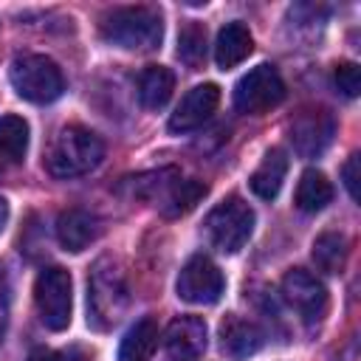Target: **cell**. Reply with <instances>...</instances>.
Here are the masks:
<instances>
[{"label":"cell","mask_w":361,"mask_h":361,"mask_svg":"<svg viewBox=\"0 0 361 361\" xmlns=\"http://www.w3.org/2000/svg\"><path fill=\"white\" fill-rule=\"evenodd\" d=\"M254 51V39H251V31L234 20V23H226L217 34V42H214V62L217 68L228 71V68H237L248 54Z\"/></svg>","instance_id":"cell-15"},{"label":"cell","mask_w":361,"mask_h":361,"mask_svg":"<svg viewBox=\"0 0 361 361\" xmlns=\"http://www.w3.org/2000/svg\"><path fill=\"white\" fill-rule=\"evenodd\" d=\"M282 296L307 327H316L327 313V288L305 268H293L282 276Z\"/></svg>","instance_id":"cell-9"},{"label":"cell","mask_w":361,"mask_h":361,"mask_svg":"<svg viewBox=\"0 0 361 361\" xmlns=\"http://www.w3.org/2000/svg\"><path fill=\"white\" fill-rule=\"evenodd\" d=\"M203 228H206L209 243L220 254H237L254 231V209L243 197L231 195L209 212Z\"/></svg>","instance_id":"cell-5"},{"label":"cell","mask_w":361,"mask_h":361,"mask_svg":"<svg viewBox=\"0 0 361 361\" xmlns=\"http://www.w3.org/2000/svg\"><path fill=\"white\" fill-rule=\"evenodd\" d=\"M0 285H3V268H0Z\"/></svg>","instance_id":"cell-29"},{"label":"cell","mask_w":361,"mask_h":361,"mask_svg":"<svg viewBox=\"0 0 361 361\" xmlns=\"http://www.w3.org/2000/svg\"><path fill=\"white\" fill-rule=\"evenodd\" d=\"M262 344H265V333L243 316H226V322L220 324V347L231 358H248Z\"/></svg>","instance_id":"cell-14"},{"label":"cell","mask_w":361,"mask_h":361,"mask_svg":"<svg viewBox=\"0 0 361 361\" xmlns=\"http://www.w3.org/2000/svg\"><path fill=\"white\" fill-rule=\"evenodd\" d=\"M330 200H333V186H330L327 175L319 169H305L299 178V186H296V206L302 212L313 214V212H322Z\"/></svg>","instance_id":"cell-22"},{"label":"cell","mask_w":361,"mask_h":361,"mask_svg":"<svg viewBox=\"0 0 361 361\" xmlns=\"http://www.w3.org/2000/svg\"><path fill=\"white\" fill-rule=\"evenodd\" d=\"M175 90V73L164 65H149L138 76V99L147 110H161Z\"/></svg>","instance_id":"cell-19"},{"label":"cell","mask_w":361,"mask_h":361,"mask_svg":"<svg viewBox=\"0 0 361 361\" xmlns=\"http://www.w3.org/2000/svg\"><path fill=\"white\" fill-rule=\"evenodd\" d=\"M285 175H288V155L282 149H268L265 158H262V164L251 172L248 186H251V192L257 197L274 200L279 195V189H282Z\"/></svg>","instance_id":"cell-16"},{"label":"cell","mask_w":361,"mask_h":361,"mask_svg":"<svg viewBox=\"0 0 361 361\" xmlns=\"http://www.w3.org/2000/svg\"><path fill=\"white\" fill-rule=\"evenodd\" d=\"M99 220L85 209H65L56 220V240L65 251H85L99 237Z\"/></svg>","instance_id":"cell-13"},{"label":"cell","mask_w":361,"mask_h":361,"mask_svg":"<svg viewBox=\"0 0 361 361\" xmlns=\"http://www.w3.org/2000/svg\"><path fill=\"white\" fill-rule=\"evenodd\" d=\"M102 37L124 51H155L164 37V23L152 6H121L102 17Z\"/></svg>","instance_id":"cell-3"},{"label":"cell","mask_w":361,"mask_h":361,"mask_svg":"<svg viewBox=\"0 0 361 361\" xmlns=\"http://www.w3.org/2000/svg\"><path fill=\"white\" fill-rule=\"evenodd\" d=\"M8 79H11V87L17 90V96L25 102H34V104H48V102L59 99L65 90V79H62L59 65L45 54L17 56L11 62Z\"/></svg>","instance_id":"cell-4"},{"label":"cell","mask_w":361,"mask_h":361,"mask_svg":"<svg viewBox=\"0 0 361 361\" xmlns=\"http://www.w3.org/2000/svg\"><path fill=\"white\" fill-rule=\"evenodd\" d=\"M178 56L192 71H197L206 59V28L200 23H186L178 34Z\"/></svg>","instance_id":"cell-23"},{"label":"cell","mask_w":361,"mask_h":361,"mask_svg":"<svg viewBox=\"0 0 361 361\" xmlns=\"http://www.w3.org/2000/svg\"><path fill=\"white\" fill-rule=\"evenodd\" d=\"M206 336L200 316H178L164 333V347L172 361H197L206 353Z\"/></svg>","instance_id":"cell-12"},{"label":"cell","mask_w":361,"mask_h":361,"mask_svg":"<svg viewBox=\"0 0 361 361\" xmlns=\"http://www.w3.org/2000/svg\"><path fill=\"white\" fill-rule=\"evenodd\" d=\"M220 104V87L206 82V85H197L192 87L180 104L175 107V113L169 116V133H189V130H197Z\"/></svg>","instance_id":"cell-11"},{"label":"cell","mask_w":361,"mask_h":361,"mask_svg":"<svg viewBox=\"0 0 361 361\" xmlns=\"http://www.w3.org/2000/svg\"><path fill=\"white\" fill-rule=\"evenodd\" d=\"M6 220H8V203L0 197V231H3V226H6Z\"/></svg>","instance_id":"cell-28"},{"label":"cell","mask_w":361,"mask_h":361,"mask_svg":"<svg viewBox=\"0 0 361 361\" xmlns=\"http://www.w3.org/2000/svg\"><path fill=\"white\" fill-rule=\"evenodd\" d=\"M28 361H87V353L82 347L68 350H51V347H34L28 353Z\"/></svg>","instance_id":"cell-25"},{"label":"cell","mask_w":361,"mask_h":361,"mask_svg":"<svg viewBox=\"0 0 361 361\" xmlns=\"http://www.w3.org/2000/svg\"><path fill=\"white\" fill-rule=\"evenodd\" d=\"M28 149V124L20 116H0V172L23 164Z\"/></svg>","instance_id":"cell-20"},{"label":"cell","mask_w":361,"mask_h":361,"mask_svg":"<svg viewBox=\"0 0 361 361\" xmlns=\"http://www.w3.org/2000/svg\"><path fill=\"white\" fill-rule=\"evenodd\" d=\"M102 158H104L102 138L82 124H68L51 138V147L45 152V166L54 178H76L96 169Z\"/></svg>","instance_id":"cell-2"},{"label":"cell","mask_w":361,"mask_h":361,"mask_svg":"<svg viewBox=\"0 0 361 361\" xmlns=\"http://www.w3.org/2000/svg\"><path fill=\"white\" fill-rule=\"evenodd\" d=\"M130 305L127 276L113 257H102L87 276V324L96 330H110L121 322Z\"/></svg>","instance_id":"cell-1"},{"label":"cell","mask_w":361,"mask_h":361,"mask_svg":"<svg viewBox=\"0 0 361 361\" xmlns=\"http://www.w3.org/2000/svg\"><path fill=\"white\" fill-rule=\"evenodd\" d=\"M6 324H8V310H6V305H3V299H0V341H3V336H6Z\"/></svg>","instance_id":"cell-27"},{"label":"cell","mask_w":361,"mask_h":361,"mask_svg":"<svg viewBox=\"0 0 361 361\" xmlns=\"http://www.w3.org/2000/svg\"><path fill=\"white\" fill-rule=\"evenodd\" d=\"M350 257V243L341 231H324L313 240V262L324 274H341Z\"/></svg>","instance_id":"cell-21"},{"label":"cell","mask_w":361,"mask_h":361,"mask_svg":"<svg viewBox=\"0 0 361 361\" xmlns=\"http://www.w3.org/2000/svg\"><path fill=\"white\" fill-rule=\"evenodd\" d=\"M175 290L189 305H214L223 296V290H226V279H223L220 268L209 257L195 254L180 268Z\"/></svg>","instance_id":"cell-8"},{"label":"cell","mask_w":361,"mask_h":361,"mask_svg":"<svg viewBox=\"0 0 361 361\" xmlns=\"http://www.w3.org/2000/svg\"><path fill=\"white\" fill-rule=\"evenodd\" d=\"M336 135V118L324 107H305L290 121V141L302 158L322 155Z\"/></svg>","instance_id":"cell-10"},{"label":"cell","mask_w":361,"mask_h":361,"mask_svg":"<svg viewBox=\"0 0 361 361\" xmlns=\"http://www.w3.org/2000/svg\"><path fill=\"white\" fill-rule=\"evenodd\" d=\"M333 79H336V87L344 93V96H358L361 90V71L355 62H338L336 71H333Z\"/></svg>","instance_id":"cell-24"},{"label":"cell","mask_w":361,"mask_h":361,"mask_svg":"<svg viewBox=\"0 0 361 361\" xmlns=\"http://www.w3.org/2000/svg\"><path fill=\"white\" fill-rule=\"evenodd\" d=\"M158 350V324L155 319H138L118 344V361H149Z\"/></svg>","instance_id":"cell-18"},{"label":"cell","mask_w":361,"mask_h":361,"mask_svg":"<svg viewBox=\"0 0 361 361\" xmlns=\"http://www.w3.org/2000/svg\"><path fill=\"white\" fill-rule=\"evenodd\" d=\"M285 99V82L274 65H257L251 68L237 85H234V107L245 116H262L282 104Z\"/></svg>","instance_id":"cell-7"},{"label":"cell","mask_w":361,"mask_h":361,"mask_svg":"<svg viewBox=\"0 0 361 361\" xmlns=\"http://www.w3.org/2000/svg\"><path fill=\"white\" fill-rule=\"evenodd\" d=\"M73 282L71 274L59 265L39 271L37 282H34V305L39 313V322L59 333L71 324V305H73Z\"/></svg>","instance_id":"cell-6"},{"label":"cell","mask_w":361,"mask_h":361,"mask_svg":"<svg viewBox=\"0 0 361 361\" xmlns=\"http://www.w3.org/2000/svg\"><path fill=\"white\" fill-rule=\"evenodd\" d=\"M209 186L203 180H195V178H186V180H172L164 186V195H161V212L166 217H180V214H189L203 197H206Z\"/></svg>","instance_id":"cell-17"},{"label":"cell","mask_w":361,"mask_h":361,"mask_svg":"<svg viewBox=\"0 0 361 361\" xmlns=\"http://www.w3.org/2000/svg\"><path fill=\"white\" fill-rule=\"evenodd\" d=\"M358 164H361V158H358V155H350L347 164H344V169H341V175H344V186H347V192H350L353 200L361 197V192H358Z\"/></svg>","instance_id":"cell-26"}]
</instances>
